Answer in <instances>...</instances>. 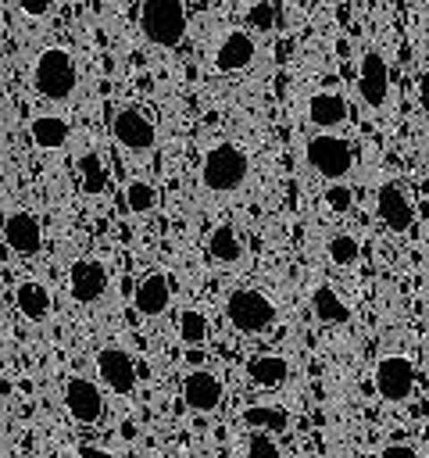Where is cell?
<instances>
[{"label":"cell","mask_w":429,"mask_h":458,"mask_svg":"<svg viewBox=\"0 0 429 458\" xmlns=\"http://www.w3.org/2000/svg\"><path fill=\"white\" fill-rule=\"evenodd\" d=\"M182 401L193 411H214L222 404V379L207 369H193L182 379Z\"/></svg>","instance_id":"5bb4252c"},{"label":"cell","mask_w":429,"mask_h":458,"mask_svg":"<svg viewBox=\"0 0 429 458\" xmlns=\"http://www.w3.org/2000/svg\"><path fill=\"white\" fill-rule=\"evenodd\" d=\"M350 204H354V193H350L347 182H329V186H325V208H329V211L343 215V211H350Z\"/></svg>","instance_id":"83f0119b"},{"label":"cell","mask_w":429,"mask_h":458,"mask_svg":"<svg viewBox=\"0 0 429 458\" xmlns=\"http://www.w3.org/2000/svg\"><path fill=\"white\" fill-rule=\"evenodd\" d=\"M375 215H379V222H383L386 229L408 233V229L415 225V200H411L408 186L397 182V179L383 182L379 193H375Z\"/></svg>","instance_id":"ba28073f"},{"label":"cell","mask_w":429,"mask_h":458,"mask_svg":"<svg viewBox=\"0 0 429 458\" xmlns=\"http://www.w3.org/2000/svg\"><path fill=\"white\" fill-rule=\"evenodd\" d=\"M32 86L39 97L46 100H68L79 86V68H75V57L64 50V47H46L39 57H36V68H32Z\"/></svg>","instance_id":"7a4b0ae2"},{"label":"cell","mask_w":429,"mask_h":458,"mask_svg":"<svg viewBox=\"0 0 429 458\" xmlns=\"http://www.w3.org/2000/svg\"><path fill=\"white\" fill-rule=\"evenodd\" d=\"M243 458H279V447H275V440L268 433H254L247 451H243Z\"/></svg>","instance_id":"f546056e"},{"label":"cell","mask_w":429,"mask_h":458,"mask_svg":"<svg viewBox=\"0 0 429 458\" xmlns=\"http://www.w3.org/2000/svg\"><path fill=\"white\" fill-rule=\"evenodd\" d=\"M4 240H7V247L14 254L32 258V254L43 250V225H39V218L32 211H11L4 218Z\"/></svg>","instance_id":"4fadbf2b"},{"label":"cell","mask_w":429,"mask_h":458,"mask_svg":"<svg viewBox=\"0 0 429 458\" xmlns=\"http://www.w3.org/2000/svg\"><path fill=\"white\" fill-rule=\"evenodd\" d=\"M254 57H257L254 36L243 32V29H236V32H225L222 36V43L214 50V68L218 72H243V68L254 64Z\"/></svg>","instance_id":"9a60e30c"},{"label":"cell","mask_w":429,"mask_h":458,"mask_svg":"<svg viewBox=\"0 0 429 458\" xmlns=\"http://www.w3.org/2000/svg\"><path fill=\"white\" fill-rule=\"evenodd\" d=\"M111 132L114 140L132 150V154H147L154 143H157V125L154 118L143 111V107H122L114 118H111Z\"/></svg>","instance_id":"52a82bcc"},{"label":"cell","mask_w":429,"mask_h":458,"mask_svg":"<svg viewBox=\"0 0 429 458\" xmlns=\"http://www.w3.org/2000/svg\"><path fill=\"white\" fill-rule=\"evenodd\" d=\"M79 458H114L111 451H104V447H82L79 451Z\"/></svg>","instance_id":"836d02e7"},{"label":"cell","mask_w":429,"mask_h":458,"mask_svg":"<svg viewBox=\"0 0 429 458\" xmlns=\"http://www.w3.org/2000/svg\"><path fill=\"white\" fill-rule=\"evenodd\" d=\"M154 204H157V190L147 179H132L125 186V208L132 215H147V211H154Z\"/></svg>","instance_id":"484cf974"},{"label":"cell","mask_w":429,"mask_h":458,"mask_svg":"<svg viewBox=\"0 0 429 458\" xmlns=\"http://www.w3.org/2000/svg\"><path fill=\"white\" fill-rule=\"evenodd\" d=\"M179 340H182V344H189V347L204 344V340H207V315H204V311H197V308L179 311Z\"/></svg>","instance_id":"d4e9b609"},{"label":"cell","mask_w":429,"mask_h":458,"mask_svg":"<svg viewBox=\"0 0 429 458\" xmlns=\"http://www.w3.org/2000/svg\"><path fill=\"white\" fill-rule=\"evenodd\" d=\"M107 4H118V0H107Z\"/></svg>","instance_id":"e575fe53"},{"label":"cell","mask_w":429,"mask_h":458,"mask_svg":"<svg viewBox=\"0 0 429 458\" xmlns=\"http://www.w3.org/2000/svg\"><path fill=\"white\" fill-rule=\"evenodd\" d=\"M250 175V157L243 147L236 143H214L207 154H204V165H200V182L204 190L211 193H232L247 182Z\"/></svg>","instance_id":"6da1fadb"},{"label":"cell","mask_w":429,"mask_h":458,"mask_svg":"<svg viewBox=\"0 0 429 458\" xmlns=\"http://www.w3.org/2000/svg\"><path fill=\"white\" fill-rule=\"evenodd\" d=\"M325 250H329L332 265H340V268H350V265H358V258H361V243H358L350 233H336V236H329Z\"/></svg>","instance_id":"cb8c5ba5"},{"label":"cell","mask_w":429,"mask_h":458,"mask_svg":"<svg viewBox=\"0 0 429 458\" xmlns=\"http://www.w3.org/2000/svg\"><path fill=\"white\" fill-rule=\"evenodd\" d=\"M358 93L368 107H383L390 97V68L379 50H365L358 64Z\"/></svg>","instance_id":"8fae6325"},{"label":"cell","mask_w":429,"mask_h":458,"mask_svg":"<svg viewBox=\"0 0 429 458\" xmlns=\"http://www.w3.org/2000/svg\"><path fill=\"white\" fill-rule=\"evenodd\" d=\"M14 308H18V315L29 318V322H43V318L50 315V290H46L43 283H36V279H25V283H18V290H14Z\"/></svg>","instance_id":"ac0fdd59"},{"label":"cell","mask_w":429,"mask_h":458,"mask_svg":"<svg viewBox=\"0 0 429 458\" xmlns=\"http://www.w3.org/2000/svg\"><path fill=\"white\" fill-rule=\"evenodd\" d=\"M247 376L257 386H279L290 376V361L279 354H254V358H247Z\"/></svg>","instance_id":"44dd1931"},{"label":"cell","mask_w":429,"mask_h":458,"mask_svg":"<svg viewBox=\"0 0 429 458\" xmlns=\"http://www.w3.org/2000/svg\"><path fill=\"white\" fill-rule=\"evenodd\" d=\"M375 394L390 404H404L415 394V365L404 354H386L375 361Z\"/></svg>","instance_id":"8992f818"},{"label":"cell","mask_w":429,"mask_h":458,"mask_svg":"<svg viewBox=\"0 0 429 458\" xmlns=\"http://www.w3.org/2000/svg\"><path fill=\"white\" fill-rule=\"evenodd\" d=\"M97 372H100V383L114 394H132L136 390V361L122 347H100L97 351Z\"/></svg>","instance_id":"7c38bea8"},{"label":"cell","mask_w":429,"mask_h":458,"mask_svg":"<svg viewBox=\"0 0 429 458\" xmlns=\"http://www.w3.org/2000/svg\"><path fill=\"white\" fill-rule=\"evenodd\" d=\"M418 107L429 114V68L418 75Z\"/></svg>","instance_id":"d6a6232c"},{"label":"cell","mask_w":429,"mask_h":458,"mask_svg":"<svg viewBox=\"0 0 429 458\" xmlns=\"http://www.w3.org/2000/svg\"><path fill=\"white\" fill-rule=\"evenodd\" d=\"M311 311H315V318L325 322V326H340V322L350 318V308L336 297L332 286H315V293H311Z\"/></svg>","instance_id":"7402d4cb"},{"label":"cell","mask_w":429,"mask_h":458,"mask_svg":"<svg viewBox=\"0 0 429 458\" xmlns=\"http://www.w3.org/2000/svg\"><path fill=\"white\" fill-rule=\"evenodd\" d=\"M240 419H243V426H250L257 433H282L290 422L282 408H268V404H250V408H243Z\"/></svg>","instance_id":"603a6c76"},{"label":"cell","mask_w":429,"mask_h":458,"mask_svg":"<svg viewBox=\"0 0 429 458\" xmlns=\"http://www.w3.org/2000/svg\"><path fill=\"white\" fill-rule=\"evenodd\" d=\"M207 254H211L218 265H236V261L243 258V240H240L236 225H229V222L214 225L211 236H207Z\"/></svg>","instance_id":"ffe728a7"},{"label":"cell","mask_w":429,"mask_h":458,"mask_svg":"<svg viewBox=\"0 0 429 458\" xmlns=\"http://www.w3.org/2000/svg\"><path fill=\"white\" fill-rule=\"evenodd\" d=\"M304 157H307V165H311L322 179H329V182H343L347 172H350V165H354L350 143H347L343 136H332V132L311 136L307 147H304Z\"/></svg>","instance_id":"5b68a950"},{"label":"cell","mask_w":429,"mask_h":458,"mask_svg":"<svg viewBox=\"0 0 429 458\" xmlns=\"http://www.w3.org/2000/svg\"><path fill=\"white\" fill-rule=\"evenodd\" d=\"M139 29L154 47H179L186 36V4L182 0H143Z\"/></svg>","instance_id":"3957f363"},{"label":"cell","mask_w":429,"mask_h":458,"mask_svg":"<svg viewBox=\"0 0 429 458\" xmlns=\"http://www.w3.org/2000/svg\"><path fill=\"white\" fill-rule=\"evenodd\" d=\"M247 21H250V29L268 32V29L275 25V11H272V4H268V0H257V4L247 11Z\"/></svg>","instance_id":"f1b7e54d"},{"label":"cell","mask_w":429,"mask_h":458,"mask_svg":"<svg viewBox=\"0 0 429 458\" xmlns=\"http://www.w3.org/2000/svg\"><path fill=\"white\" fill-rule=\"evenodd\" d=\"M79 175H82V190L86 193H104L107 172H104V161L97 154H82L79 157Z\"/></svg>","instance_id":"4316f807"},{"label":"cell","mask_w":429,"mask_h":458,"mask_svg":"<svg viewBox=\"0 0 429 458\" xmlns=\"http://www.w3.org/2000/svg\"><path fill=\"white\" fill-rule=\"evenodd\" d=\"M132 304H136V311L147 315V318L164 315L168 304H172V283H168V276H164V272H147V276L136 283Z\"/></svg>","instance_id":"2e32d148"},{"label":"cell","mask_w":429,"mask_h":458,"mask_svg":"<svg viewBox=\"0 0 429 458\" xmlns=\"http://www.w3.org/2000/svg\"><path fill=\"white\" fill-rule=\"evenodd\" d=\"M347 114H350L347 100H343L340 93H332V89H322V93H315V97L307 100V118H311V125H318V129H340V125L347 122Z\"/></svg>","instance_id":"e0dca14e"},{"label":"cell","mask_w":429,"mask_h":458,"mask_svg":"<svg viewBox=\"0 0 429 458\" xmlns=\"http://www.w3.org/2000/svg\"><path fill=\"white\" fill-rule=\"evenodd\" d=\"M29 136H32V143L39 150H61L68 143V136H72V125L61 114H39V118H32Z\"/></svg>","instance_id":"d6986e66"},{"label":"cell","mask_w":429,"mask_h":458,"mask_svg":"<svg viewBox=\"0 0 429 458\" xmlns=\"http://www.w3.org/2000/svg\"><path fill=\"white\" fill-rule=\"evenodd\" d=\"M14 4H18V11L29 14V18H43V14H50V7H54V0H14Z\"/></svg>","instance_id":"4dcf8cb0"},{"label":"cell","mask_w":429,"mask_h":458,"mask_svg":"<svg viewBox=\"0 0 429 458\" xmlns=\"http://www.w3.org/2000/svg\"><path fill=\"white\" fill-rule=\"evenodd\" d=\"M64 408H68V415H72L75 422L93 426V422H100V415H104V394H100V386H97L93 379H86V376H68V379H64Z\"/></svg>","instance_id":"9c48e42d"},{"label":"cell","mask_w":429,"mask_h":458,"mask_svg":"<svg viewBox=\"0 0 429 458\" xmlns=\"http://www.w3.org/2000/svg\"><path fill=\"white\" fill-rule=\"evenodd\" d=\"M379 458H422V454L415 447H408V444H386Z\"/></svg>","instance_id":"1f68e13d"},{"label":"cell","mask_w":429,"mask_h":458,"mask_svg":"<svg viewBox=\"0 0 429 458\" xmlns=\"http://www.w3.org/2000/svg\"><path fill=\"white\" fill-rule=\"evenodd\" d=\"M68 293L79 304H97L107 293V268L97 258H75L68 265Z\"/></svg>","instance_id":"30bf717a"},{"label":"cell","mask_w":429,"mask_h":458,"mask_svg":"<svg viewBox=\"0 0 429 458\" xmlns=\"http://www.w3.org/2000/svg\"><path fill=\"white\" fill-rule=\"evenodd\" d=\"M225 318H229V326H232L236 333L254 336V333H265V329L275 322V304H272L261 290L243 286V290H232V293H229V301H225Z\"/></svg>","instance_id":"277c9868"}]
</instances>
